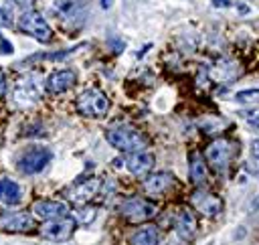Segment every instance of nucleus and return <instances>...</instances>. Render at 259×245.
Segmentation results:
<instances>
[{
	"label": "nucleus",
	"mask_w": 259,
	"mask_h": 245,
	"mask_svg": "<svg viewBox=\"0 0 259 245\" xmlns=\"http://www.w3.org/2000/svg\"><path fill=\"white\" fill-rule=\"evenodd\" d=\"M105 140L119 152L132 154L148 148V136L132 124H119L105 130Z\"/></svg>",
	"instance_id": "1"
},
{
	"label": "nucleus",
	"mask_w": 259,
	"mask_h": 245,
	"mask_svg": "<svg viewBox=\"0 0 259 245\" xmlns=\"http://www.w3.org/2000/svg\"><path fill=\"white\" fill-rule=\"evenodd\" d=\"M237 152H239V146H237L235 140L217 138V140H212V142L206 146V150H204V160H206V164H208L212 170L225 172V170L231 166V162L235 160Z\"/></svg>",
	"instance_id": "2"
},
{
	"label": "nucleus",
	"mask_w": 259,
	"mask_h": 245,
	"mask_svg": "<svg viewBox=\"0 0 259 245\" xmlns=\"http://www.w3.org/2000/svg\"><path fill=\"white\" fill-rule=\"evenodd\" d=\"M51 158H53V152L47 146H28L16 156V168L26 176L38 174L47 168Z\"/></svg>",
	"instance_id": "3"
},
{
	"label": "nucleus",
	"mask_w": 259,
	"mask_h": 245,
	"mask_svg": "<svg viewBox=\"0 0 259 245\" xmlns=\"http://www.w3.org/2000/svg\"><path fill=\"white\" fill-rule=\"evenodd\" d=\"M75 107L85 117H103L109 111V99L103 91L91 87V89H85L77 95Z\"/></svg>",
	"instance_id": "4"
},
{
	"label": "nucleus",
	"mask_w": 259,
	"mask_h": 245,
	"mask_svg": "<svg viewBox=\"0 0 259 245\" xmlns=\"http://www.w3.org/2000/svg\"><path fill=\"white\" fill-rule=\"evenodd\" d=\"M18 28L22 32L30 34L32 38H36L38 43H51L53 40V28L45 20V16L32 8L22 10V14L18 16Z\"/></svg>",
	"instance_id": "5"
},
{
	"label": "nucleus",
	"mask_w": 259,
	"mask_h": 245,
	"mask_svg": "<svg viewBox=\"0 0 259 245\" xmlns=\"http://www.w3.org/2000/svg\"><path fill=\"white\" fill-rule=\"evenodd\" d=\"M119 215L127 221V223H146L150 221L152 217H156V205L150 202L148 198H142V196H130L125 200H121V205L117 207Z\"/></svg>",
	"instance_id": "6"
},
{
	"label": "nucleus",
	"mask_w": 259,
	"mask_h": 245,
	"mask_svg": "<svg viewBox=\"0 0 259 245\" xmlns=\"http://www.w3.org/2000/svg\"><path fill=\"white\" fill-rule=\"evenodd\" d=\"M38 81H40V79H38V75H34V73H28V75L20 77V79L16 81L14 93H12L14 103H16V105H22V107L36 103V101L40 99V83H38Z\"/></svg>",
	"instance_id": "7"
},
{
	"label": "nucleus",
	"mask_w": 259,
	"mask_h": 245,
	"mask_svg": "<svg viewBox=\"0 0 259 245\" xmlns=\"http://www.w3.org/2000/svg\"><path fill=\"white\" fill-rule=\"evenodd\" d=\"M190 202L204 217H219L223 213V198L208 190H200V188L194 190L190 196Z\"/></svg>",
	"instance_id": "8"
},
{
	"label": "nucleus",
	"mask_w": 259,
	"mask_h": 245,
	"mask_svg": "<svg viewBox=\"0 0 259 245\" xmlns=\"http://www.w3.org/2000/svg\"><path fill=\"white\" fill-rule=\"evenodd\" d=\"M75 219L73 217H61V219H53V221H45V225L40 227V235L51 239V241H67L73 231H75Z\"/></svg>",
	"instance_id": "9"
},
{
	"label": "nucleus",
	"mask_w": 259,
	"mask_h": 245,
	"mask_svg": "<svg viewBox=\"0 0 259 245\" xmlns=\"http://www.w3.org/2000/svg\"><path fill=\"white\" fill-rule=\"evenodd\" d=\"M36 227V221L30 213L16 211V213H2L0 215V229L8 233H28Z\"/></svg>",
	"instance_id": "10"
},
{
	"label": "nucleus",
	"mask_w": 259,
	"mask_h": 245,
	"mask_svg": "<svg viewBox=\"0 0 259 245\" xmlns=\"http://www.w3.org/2000/svg\"><path fill=\"white\" fill-rule=\"evenodd\" d=\"M32 215L40 221H53V219H61L69 215V205L63 200H53V198H40L34 200L30 207Z\"/></svg>",
	"instance_id": "11"
},
{
	"label": "nucleus",
	"mask_w": 259,
	"mask_h": 245,
	"mask_svg": "<svg viewBox=\"0 0 259 245\" xmlns=\"http://www.w3.org/2000/svg\"><path fill=\"white\" fill-rule=\"evenodd\" d=\"M75 83H77V73L73 69H59V71H53L47 77L45 91L51 93V95H59V93L69 91Z\"/></svg>",
	"instance_id": "12"
},
{
	"label": "nucleus",
	"mask_w": 259,
	"mask_h": 245,
	"mask_svg": "<svg viewBox=\"0 0 259 245\" xmlns=\"http://www.w3.org/2000/svg\"><path fill=\"white\" fill-rule=\"evenodd\" d=\"M99 188H101V178L89 176V178L79 180L77 184H73V186L69 188V194H67V196H69L75 205H85V202H89V200L99 192Z\"/></svg>",
	"instance_id": "13"
},
{
	"label": "nucleus",
	"mask_w": 259,
	"mask_h": 245,
	"mask_svg": "<svg viewBox=\"0 0 259 245\" xmlns=\"http://www.w3.org/2000/svg\"><path fill=\"white\" fill-rule=\"evenodd\" d=\"M174 227H176V233L180 239L184 241H192L196 237V231H198V223H196V215L190 207H180L178 213H176V221H174Z\"/></svg>",
	"instance_id": "14"
},
{
	"label": "nucleus",
	"mask_w": 259,
	"mask_h": 245,
	"mask_svg": "<svg viewBox=\"0 0 259 245\" xmlns=\"http://www.w3.org/2000/svg\"><path fill=\"white\" fill-rule=\"evenodd\" d=\"M125 168H127L134 176H146V174H150V170L154 168V154H150L148 150L132 152V154H127Z\"/></svg>",
	"instance_id": "15"
},
{
	"label": "nucleus",
	"mask_w": 259,
	"mask_h": 245,
	"mask_svg": "<svg viewBox=\"0 0 259 245\" xmlns=\"http://www.w3.org/2000/svg\"><path fill=\"white\" fill-rule=\"evenodd\" d=\"M188 174H190V182L194 186H204L206 178H208V168H206V160L198 150H192L188 154Z\"/></svg>",
	"instance_id": "16"
},
{
	"label": "nucleus",
	"mask_w": 259,
	"mask_h": 245,
	"mask_svg": "<svg viewBox=\"0 0 259 245\" xmlns=\"http://www.w3.org/2000/svg\"><path fill=\"white\" fill-rule=\"evenodd\" d=\"M172 182H174L172 174H168V172H152V174H146L142 186H144V192L146 194L160 196V194H164L172 186Z\"/></svg>",
	"instance_id": "17"
},
{
	"label": "nucleus",
	"mask_w": 259,
	"mask_h": 245,
	"mask_svg": "<svg viewBox=\"0 0 259 245\" xmlns=\"http://www.w3.org/2000/svg\"><path fill=\"white\" fill-rule=\"evenodd\" d=\"M22 196H24V190L16 180L6 178V176L0 178V205L16 207L22 202Z\"/></svg>",
	"instance_id": "18"
},
{
	"label": "nucleus",
	"mask_w": 259,
	"mask_h": 245,
	"mask_svg": "<svg viewBox=\"0 0 259 245\" xmlns=\"http://www.w3.org/2000/svg\"><path fill=\"white\" fill-rule=\"evenodd\" d=\"M132 245H158L160 243V233L154 225H146L142 229H138L132 239H130Z\"/></svg>",
	"instance_id": "19"
},
{
	"label": "nucleus",
	"mask_w": 259,
	"mask_h": 245,
	"mask_svg": "<svg viewBox=\"0 0 259 245\" xmlns=\"http://www.w3.org/2000/svg\"><path fill=\"white\" fill-rule=\"evenodd\" d=\"M95 217H97V209L95 207H79L77 211H75V223H81V225H91L93 221H95Z\"/></svg>",
	"instance_id": "20"
},
{
	"label": "nucleus",
	"mask_w": 259,
	"mask_h": 245,
	"mask_svg": "<svg viewBox=\"0 0 259 245\" xmlns=\"http://www.w3.org/2000/svg\"><path fill=\"white\" fill-rule=\"evenodd\" d=\"M73 6H75L73 0H55V2H53V8H55L57 14H61L63 18L69 16V14L73 12Z\"/></svg>",
	"instance_id": "21"
},
{
	"label": "nucleus",
	"mask_w": 259,
	"mask_h": 245,
	"mask_svg": "<svg viewBox=\"0 0 259 245\" xmlns=\"http://www.w3.org/2000/svg\"><path fill=\"white\" fill-rule=\"evenodd\" d=\"M235 99H237V101H241V103H253V101H259V89H247V91H239Z\"/></svg>",
	"instance_id": "22"
},
{
	"label": "nucleus",
	"mask_w": 259,
	"mask_h": 245,
	"mask_svg": "<svg viewBox=\"0 0 259 245\" xmlns=\"http://www.w3.org/2000/svg\"><path fill=\"white\" fill-rule=\"evenodd\" d=\"M12 53H14V45L0 32V55L6 57V55H12Z\"/></svg>",
	"instance_id": "23"
},
{
	"label": "nucleus",
	"mask_w": 259,
	"mask_h": 245,
	"mask_svg": "<svg viewBox=\"0 0 259 245\" xmlns=\"http://www.w3.org/2000/svg\"><path fill=\"white\" fill-rule=\"evenodd\" d=\"M34 2H36V0H12V4H16V6L22 8V10H30V8L34 6Z\"/></svg>",
	"instance_id": "24"
},
{
	"label": "nucleus",
	"mask_w": 259,
	"mask_h": 245,
	"mask_svg": "<svg viewBox=\"0 0 259 245\" xmlns=\"http://www.w3.org/2000/svg\"><path fill=\"white\" fill-rule=\"evenodd\" d=\"M247 121H249V126H253V128L259 130V111H251V113H247Z\"/></svg>",
	"instance_id": "25"
},
{
	"label": "nucleus",
	"mask_w": 259,
	"mask_h": 245,
	"mask_svg": "<svg viewBox=\"0 0 259 245\" xmlns=\"http://www.w3.org/2000/svg\"><path fill=\"white\" fill-rule=\"evenodd\" d=\"M6 89H8V79H6V73L0 69V97H4Z\"/></svg>",
	"instance_id": "26"
},
{
	"label": "nucleus",
	"mask_w": 259,
	"mask_h": 245,
	"mask_svg": "<svg viewBox=\"0 0 259 245\" xmlns=\"http://www.w3.org/2000/svg\"><path fill=\"white\" fill-rule=\"evenodd\" d=\"M212 6H217V8H229L231 2L229 0H212Z\"/></svg>",
	"instance_id": "27"
},
{
	"label": "nucleus",
	"mask_w": 259,
	"mask_h": 245,
	"mask_svg": "<svg viewBox=\"0 0 259 245\" xmlns=\"http://www.w3.org/2000/svg\"><path fill=\"white\" fill-rule=\"evenodd\" d=\"M251 154H253L255 158H259V140H253V144H251Z\"/></svg>",
	"instance_id": "28"
},
{
	"label": "nucleus",
	"mask_w": 259,
	"mask_h": 245,
	"mask_svg": "<svg viewBox=\"0 0 259 245\" xmlns=\"http://www.w3.org/2000/svg\"><path fill=\"white\" fill-rule=\"evenodd\" d=\"M101 6H103V8H109V6H111V0H101Z\"/></svg>",
	"instance_id": "29"
},
{
	"label": "nucleus",
	"mask_w": 259,
	"mask_h": 245,
	"mask_svg": "<svg viewBox=\"0 0 259 245\" xmlns=\"http://www.w3.org/2000/svg\"><path fill=\"white\" fill-rule=\"evenodd\" d=\"M239 10H241V12H247V10H249V6H247V4H239Z\"/></svg>",
	"instance_id": "30"
}]
</instances>
